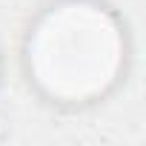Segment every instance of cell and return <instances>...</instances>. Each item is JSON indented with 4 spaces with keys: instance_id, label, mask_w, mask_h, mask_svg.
Returning a JSON list of instances; mask_svg holds the SVG:
<instances>
[{
    "instance_id": "1",
    "label": "cell",
    "mask_w": 146,
    "mask_h": 146,
    "mask_svg": "<svg viewBox=\"0 0 146 146\" xmlns=\"http://www.w3.org/2000/svg\"><path fill=\"white\" fill-rule=\"evenodd\" d=\"M29 75L60 103L103 95L123 66V37L115 17L89 0L52 6L29 37Z\"/></svg>"
}]
</instances>
